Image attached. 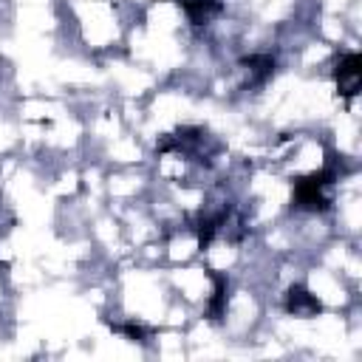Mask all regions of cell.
<instances>
[{"mask_svg":"<svg viewBox=\"0 0 362 362\" xmlns=\"http://www.w3.org/2000/svg\"><path fill=\"white\" fill-rule=\"evenodd\" d=\"M359 74H362V59L356 51L345 54L337 65V88L342 96H356L359 90Z\"/></svg>","mask_w":362,"mask_h":362,"instance_id":"1","label":"cell"},{"mask_svg":"<svg viewBox=\"0 0 362 362\" xmlns=\"http://www.w3.org/2000/svg\"><path fill=\"white\" fill-rule=\"evenodd\" d=\"M286 311L288 314H297V317H311V314L320 311V300L311 291H305V288L297 286V288H291L286 294Z\"/></svg>","mask_w":362,"mask_h":362,"instance_id":"2","label":"cell"},{"mask_svg":"<svg viewBox=\"0 0 362 362\" xmlns=\"http://www.w3.org/2000/svg\"><path fill=\"white\" fill-rule=\"evenodd\" d=\"M181 8L192 23H206L212 14L221 11V0H181Z\"/></svg>","mask_w":362,"mask_h":362,"instance_id":"3","label":"cell"},{"mask_svg":"<svg viewBox=\"0 0 362 362\" xmlns=\"http://www.w3.org/2000/svg\"><path fill=\"white\" fill-rule=\"evenodd\" d=\"M243 65L252 71V76L257 82H266L272 74H274V57L272 54H252V57H243Z\"/></svg>","mask_w":362,"mask_h":362,"instance_id":"4","label":"cell"},{"mask_svg":"<svg viewBox=\"0 0 362 362\" xmlns=\"http://www.w3.org/2000/svg\"><path fill=\"white\" fill-rule=\"evenodd\" d=\"M119 331H122L124 337H130L133 342H141V339H144V328L136 325V322H124V325H119Z\"/></svg>","mask_w":362,"mask_h":362,"instance_id":"5","label":"cell"}]
</instances>
